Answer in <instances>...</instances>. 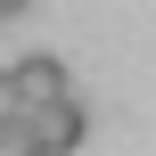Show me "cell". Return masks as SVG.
Here are the masks:
<instances>
[{"label":"cell","mask_w":156,"mask_h":156,"mask_svg":"<svg viewBox=\"0 0 156 156\" xmlns=\"http://www.w3.org/2000/svg\"><path fill=\"white\" fill-rule=\"evenodd\" d=\"M8 90H16V115H41V107L74 99V90H66V66H58V58H16V66H8Z\"/></svg>","instance_id":"1"},{"label":"cell","mask_w":156,"mask_h":156,"mask_svg":"<svg viewBox=\"0 0 156 156\" xmlns=\"http://www.w3.org/2000/svg\"><path fill=\"white\" fill-rule=\"evenodd\" d=\"M33 123V148L41 156H74L90 140V115H82V99H58V107H41V115H25Z\"/></svg>","instance_id":"2"},{"label":"cell","mask_w":156,"mask_h":156,"mask_svg":"<svg viewBox=\"0 0 156 156\" xmlns=\"http://www.w3.org/2000/svg\"><path fill=\"white\" fill-rule=\"evenodd\" d=\"M0 156H41L33 148V123H0Z\"/></svg>","instance_id":"3"},{"label":"cell","mask_w":156,"mask_h":156,"mask_svg":"<svg viewBox=\"0 0 156 156\" xmlns=\"http://www.w3.org/2000/svg\"><path fill=\"white\" fill-rule=\"evenodd\" d=\"M25 8H33V0H0V16H25Z\"/></svg>","instance_id":"4"}]
</instances>
